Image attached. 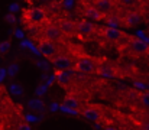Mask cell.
I'll return each instance as SVG.
<instances>
[{"instance_id": "obj_1", "label": "cell", "mask_w": 149, "mask_h": 130, "mask_svg": "<svg viewBox=\"0 0 149 130\" xmlns=\"http://www.w3.org/2000/svg\"><path fill=\"white\" fill-rule=\"evenodd\" d=\"M47 20H48L47 12L41 7H31V9L25 10L22 15V23L28 28L42 26Z\"/></svg>"}, {"instance_id": "obj_2", "label": "cell", "mask_w": 149, "mask_h": 130, "mask_svg": "<svg viewBox=\"0 0 149 130\" xmlns=\"http://www.w3.org/2000/svg\"><path fill=\"white\" fill-rule=\"evenodd\" d=\"M99 65V61L93 56H88L86 54H78L77 58L74 59V70L77 72H83V74H93L96 72Z\"/></svg>"}, {"instance_id": "obj_3", "label": "cell", "mask_w": 149, "mask_h": 130, "mask_svg": "<svg viewBox=\"0 0 149 130\" xmlns=\"http://www.w3.org/2000/svg\"><path fill=\"white\" fill-rule=\"evenodd\" d=\"M100 35L103 36V39H106L109 43H116V45H120L122 42H127V39H129V36L123 32V31H120V29H117V28H114V26H104V28H100Z\"/></svg>"}, {"instance_id": "obj_4", "label": "cell", "mask_w": 149, "mask_h": 130, "mask_svg": "<svg viewBox=\"0 0 149 130\" xmlns=\"http://www.w3.org/2000/svg\"><path fill=\"white\" fill-rule=\"evenodd\" d=\"M123 49L130 56H141L149 52V45L142 39L138 38H129L126 45H123Z\"/></svg>"}, {"instance_id": "obj_5", "label": "cell", "mask_w": 149, "mask_h": 130, "mask_svg": "<svg viewBox=\"0 0 149 130\" xmlns=\"http://www.w3.org/2000/svg\"><path fill=\"white\" fill-rule=\"evenodd\" d=\"M38 49H39V52H41L47 59H49V61L55 56V55L59 54V48H58L56 42L51 41V39L45 38V36H42V38L39 39V42H38Z\"/></svg>"}, {"instance_id": "obj_6", "label": "cell", "mask_w": 149, "mask_h": 130, "mask_svg": "<svg viewBox=\"0 0 149 130\" xmlns=\"http://www.w3.org/2000/svg\"><path fill=\"white\" fill-rule=\"evenodd\" d=\"M42 36L48 38L54 42H62V39L65 38L64 33L61 32L58 23H52V22H45L42 25Z\"/></svg>"}, {"instance_id": "obj_7", "label": "cell", "mask_w": 149, "mask_h": 130, "mask_svg": "<svg viewBox=\"0 0 149 130\" xmlns=\"http://www.w3.org/2000/svg\"><path fill=\"white\" fill-rule=\"evenodd\" d=\"M142 22V15L136 9H127L119 19V23H122L125 28H135Z\"/></svg>"}, {"instance_id": "obj_8", "label": "cell", "mask_w": 149, "mask_h": 130, "mask_svg": "<svg viewBox=\"0 0 149 130\" xmlns=\"http://www.w3.org/2000/svg\"><path fill=\"white\" fill-rule=\"evenodd\" d=\"M81 114H83V117H84L87 122H93V123L100 122V120L103 119V116H104L103 110L100 108L97 104H88V106H86V107L81 110Z\"/></svg>"}, {"instance_id": "obj_9", "label": "cell", "mask_w": 149, "mask_h": 130, "mask_svg": "<svg viewBox=\"0 0 149 130\" xmlns=\"http://www.w3.org/2000/svg\"><path fill=\"white\" fill-rule=\"evenodd\" d=\"M96 74H99L101 77H106V78H117L119 77V68H116L109 61H101L97 65Z\"/></svg>"}, {"instance_id": "obj_10", "label": "cell", "mask_w": 149, "mask_h": 130, "mask_svg": "<svg viewBox=\"0 0 149 130\" xmlns=\"http://www.w3.org/2000/svg\"><path fill=\"white\" fill-rule=\"evenodd\" d=\"M56 23L65 38H72L77 35V22L75 20H71L68 17H61Z\"/></svg>"}, {"instance_id": "obj_11", "label": "cell", "mask_w": 149, "mask_h": 130, "mask_svg": "<svg viewBox=\"0 0 149 130\" xmlns=\"http://www.w3.org/2000/svg\"><path fill=\"white\" fill-rule=\"evenodd\" d=\"M97 32V26L90 20H78L77 22V35L81 38H91Z\"/></svg>"}, {"instance_id": "obj_12", "label": "cell", "mask_w": 149, "mask_h": 130, "mask_svg": "<svg viewBox=\"0 0 149 130\" xmlns=\"http://www.w3.org/2000/svg\"><path fill=\"white\" fill-rule=\"evenodd\" d=\"M51 62H52V65L56 68V70H70V68H74V59L70 56V55H67V54H62V52H59L58 55H55L52 59H51Z\"/></svg>"}, {"instance_id": "obj_13", "label": "cell", "mask_w": 149, "mask_h": 130, "mask_svg": "<svg viewBox=\"0 0 149 130\" xmlns=\"http://www.w3.org/2000/svg\"><path fill=\"white\" fill-rule=\"evenodd\" d=\"M74 71H75L74 68L61 70V71L58 70V72H56V83H58V86H61L62 88H68L71 86L74 83V80H75V72Z\"/></svg>"}, {"instance_id": "obj_14", "label": "cell", "mask_w": 149, "mask_h": 130, "mask_svg": "<svg viewBox=\"0 0 149 130\" xmlns=\"http://www.w3.org/2000/svg\"><path fill=\"white\" fill-rule=\"evenodd\" d=\"M93 4L100 10V13L104 16V19L113 16L114 9H116V1L114 0H94Z\"/></svg>"}, {"instance_id": "obj_15", "label": "cell", "mask_w": 149, "mask_h": 130, "mask_svg": "<svg viewBox=\"0 0 149 130\" xmlns=\"http://www.w3.org/2000/svg\"><path fill=\"white\" fill-rule=\"evenodd\" d=\"M83 15H84L86 17L91 19V20H96V22H100V20L104 19V16L100 13V10L94 6V4H88V6H86V9L83 10Z\"/></svg>"}, {"instance_id": "obj_16", "label": "cell", "mask_w": 149, "mask_h": 130, "mask_svg": "<svg viewBox=\"0 0 149 130\" xmlns=\"http://www.w3.org/2000/svg\"><path fill=\"white\" fill-rule=\"evenodd\" d=\"M80 106H81V101H80L78 97L74 95V94H68V95L64 97V100H62V107H65V108L78 110Z\"/></svg>"}, {"instance_id": "obj_17", "label": "cell", "mask_w": 149, "mask_h": 130, "mask_svg": "<svg viewBox=\"0 0 149 130\" xmlns=\"http://www.w3.org/2000/svg\"><path fill=\"white\" fill-rule=\"evenodd\" d=\"M117 3L125 9H136V4L139 3V0H117Z\"/></svg>"}, {"instance_id": "obj_18", "label": "cell", "mask_w": 149, "mask_h": 130, "mask_svg": "<svg viewBox=\"0 0 149 130\" xmlns=\"http://www.w3.org/2000/svg\"><path fill=\"white\" fill-rule=\"evenodd\" d=\"M9 51H10V41L0 42V55H6Z\"/></svg>"}, {"instance_id": "obj_19", "label": "cell", "mask_w": 149, "mask_h": 130, "mask_svg": "<svg viewBox=\"0 0 149 130\" xmlns=\"http://www.w3.org/2000/svg\"><path fill=\"white\" fill-rule=\"evenodd\" d=\"M141 104H142L143 107L149 108V91L143 92V94L141 95Z\"/></svg>"}, {"instance_id": "obj_20", "label": "cell", "mask_w": 149, "mask_h": 130, "mask_svg": "<svg viewBox=\"0 0 149 130\" xmlns=\"http://www.w3.org/2000/svg\"><path fill=\"white\" fill-rule=\"evenodd\" d=\"M141 127H142V129H146V130H149V122H148V123H145V124H142Z\"/></svg>"}, {"instance_id": "obj_21", "label": "cell", "mask_w": 149, "mask_h": 130, "mask_svg": "<svg viewBox=\"0 0 149 130\" xmlns=\"http://www.w3.org/2000/svg\"><path fill=\"white\" fill-rule=\"evenodd\" d=\"M1 108H3V100H1V97H0V111H1Z\"/></svg>"}, {"instance_id": "obj_22", "label": "cell", "mask_w": 149, "mask_h": 130, "mask_svg": "<svg viewBox=\"0 0 149 130\" xmlns=\"http://www.w3.org/2000/svg\"><path fill=\"white\" fill-rule=\"evenodd\" d=\"M139 1H145V0H139Z\"/></svg>"}, {"instance_id": "obj_23", "label": "cell", "mask_w": 149, "mask_h": 130, "mask_svg": "<svg viewBox=\"0 0 149 130\" xmlns=\"http://www.w3.org/2000/svg\"><path fill=\"white\" fill-rule=\"evenodd\" d=\"M148 116H149V113H148Z\"/></svg>"}]
</instances>
